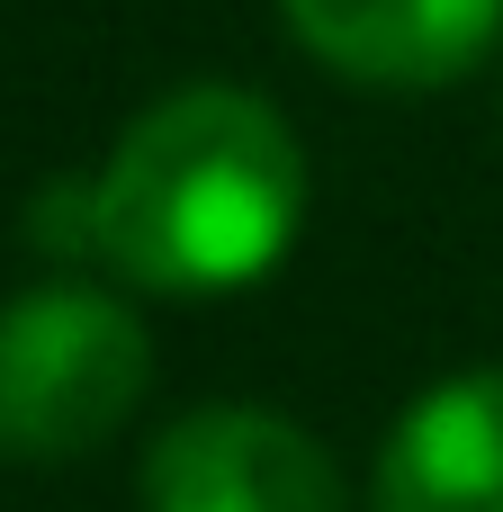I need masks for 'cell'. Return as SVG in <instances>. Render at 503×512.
Returning <instances> with one entry per match:
<instances>
[{
  "instance_id": "obj_1",
  "label": "cell",
  "mask_w": 503,
  "mask_h": 512,
  "mask_svg": "<svg viewBox=\"0 0 503 512\" xmlns=\"http://www.w3.org/2000/svg\"><path fill=\"white\" fill-rule=\"evenodd\" d=\"M90 198L117 279L153 297H225L288 261L306 225V153L261 90L189 81L117 135Z\"/></svg>"
},
{
  "instance_id": "obj_2",
  "label": "cell",
  "mask_w": 503,
  "mask_h": 512,
  "mask_svg": "<svg viewBox=\"0 0 503 512\" xmlns=\"http://www.w3.org/2000/svg\"><path fill=\"white\" fill-rule=\"evenodd\" d=\"M153 387V342L126 297L45 279L0 306V459L54 468L126 432Z\"/></svg>"
},
{
  "instance_id": "obj_3",
  "label": "cell",
  "mask_w": 503,
  "mask_h": 512,
  "mask_svg": "<svg viewBox=\"0 0 503 512\" xmlns=\"http://www.w3.org/2000/svg\"><path fill=\"white\" fill-rule=\"evenodd\" d=\"M135 504L144 512H351V477L306 423H288L270 405H198V414L153 432Z\"/></svg>"
},
{
  "instance_id": "obj_4",
  "label": "cell",
  "mask_w": 503,
  "mask_h": 512,
  "mask_svg": "<svg viewBox=\"0 0 503 512\" xmlns=\"http://www.w3.org/2000/svg\"><path fill=\"white\" fill-rule=\"evenodd\" d=\"M297 45L342 81L378 90H441L486 63L503 0H279Z\"/></svg>"
},
{
  "instance_id": "obj_5",
  "label": "cell",
  "mask_w": 503,
  "mask_h": 512,
  "mask_svg": "<svg viewBox=\"0 0 503 512\" xmlns=\"http://www.w3.org/2000/svg\"><path fill=\"white\" fill-rule=\"evenodd\" d=\"M369 512H503V369H459L396 414Z\"/></svg>"
},
{
  "instance_id": "obj_6",
  "label": "cell",
  "mask_w": 503,
  "mask_h": 512,
  "mask_svg": "<svg viewBox=\"0 0 503 512\" xmlns=\"http://www.w3.org/2000/svg\"><path fill=\"white\" fill-rule=\"evenodd\" d=\"M27 234H36V252H54V261L99 252V198H90V180H45V189L27 198Z\"/></svg>"
}]
</instances>
